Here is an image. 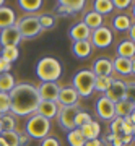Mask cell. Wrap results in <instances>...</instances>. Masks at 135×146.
<instances>
[{"label":"cell","instance_id":"1","mask_svg":"<svg viewBox=\"0 0 135 146\" xmlns=\"http://www.w3.org/2000/svg\"><path fill=\"white\" fill-rule=\"evenodd\" d=\"M8 96H10V112L20 117L33 115L41 102L36 86L28 83L15 84V88L8 93Z\"/></svg>","mask_w":135,"mask_h":146},{"label":"cell","instance_id":"2","mask_svg":"<svg viewBox=\"0 0 135 146\" xmlns=\"http://www.w3.org/2000/svg\"><path fill=\"white\" fill-rule=\"evenodd\" d=\"M36 75L42 83H57L62 75V65L57 58L44 57L36 65Z\"/></svg>","mask_w":135,"mask_h":146},{"label":"cell","instance_id":"3","mask_svg":"<svg viewBox=\"0 0 135 146\" xmlns=\"http://www.w3.org/2000/svg\"><path fill=\"white\" fill-rule=\"evenodd\" d=\"M49 131H51V120L44 119L41 115L33 114L29 120L26 122V133L31 138L42 140V138L49 136Z\"/></svg>","mask_w":135,"mask_h":146},{"label":"cell","instance_id":"4","mask_svg":"<svg viewBox=\"0 0 135 146\" xmlns=\"http://www.w3.org/2000/svg\"><path fill=\"white\" fill-rule=\"evenodd\" d=\"M94 80H96V76L91 73V70H82L75 75L72 88L78 93V96L88 98L94 91Z\"/></svg>","mask_w":135,"mask_h":146},{"label":"cell","instance_id":"5","mask_svg":"<svg viewBox=\"0 0 135 146\" xmlns=\"http://www.w3.org/2000/svg\"><path fill=\"white\" fill-rule=\"evenodd\" d=\"M15 26L18 28L20 31L21 39H31V37H36L39 33L42 31L41 26H39V21H37V16H26L23 20L16 21Z\"/></svg>","mask_w":135,"mask_h":146},{"label":"cell","instance_id":"6","mask_svg":"<svg viewBox=\"0 0 135 146\" xmlns=\"http://www.w3.org/2000/svg\"><path fill=\"white\" fill-rule=\"evenodd\" d=\"M129 89H132V84H127L125 81H119V80H114L111 86L108 88V91L104 93V98L116 104L122 99H129Z\"/></svg>","mask_w":135,"mask_h":146},{"label":"cell","instance_id":"7","mask_svg":"<svg viewBox=\"0 0 135 146\" xmlns=\"http://www.w3.org/2000/svg\"><path fill=\"white\" fill-rule=\"evenodd\" d=\"M78 112H80V106L78 104L60 107L57 117H59V122H60L62 128H65V130H68V131L75 128V117H77Z\"/></svg>","mask_w":135,"mask_h":146},{"label":"cell","instance_id":"8","mask_svg":"<svg viewBox=\"0 0 135 146\" xmlns=\"http://www.w3.org/2000/svg\"><path fill=\"white\" fill-rule=\"evenodd\" d=\"M90 42H91V46H94V47L104 49V47L111 46V42H112V33H111L109 28L101 26V28H98V29L91 31Z\"/></svg>","mask_w":135,"mask_h":146},{"label":"cell","instance_id":"9","mask_svg":"<svg viewBox=\"0 0 135 146\" xmlns=\"http://www.w3.org/2000/svg\"><path fill=\"white\" fill-rule=\"evenodd\" d=\"M20 42H21V36H20V31H18V28L15 25L0 31V46L2 47H7V46L18 47Z\"/></svg>","mask_w":135,"mask_h":146},{"label":"cell","instance_id":"10","mask_svg":"<svg viewBox=\"0 0 135 146\" xmlns=\"http://www.w3.org/2000/svg\"><path fill=\"white\" fill-rule=\"evenodd\" d=\"M36 89H37V94H39V99L41 101L57 102V96H59V91H60V86L57 83H41Z\"/></svg>","mask_w":135,"mask_h":146},{"label":"cell","instance_id":"11","mask_svg":"<svg viewBox=\"0 0 135 146\" xmlns=\"http://www.w3.org/2000/svg\"><path fill=\"white\" fill-rule=\"evenodd\" d=\"M96 114H98L99 119H103V120H112L116 117L114 104H112L108 98L101 96V98L96 101Z\"/></svg>","mask_w":135,"mask_h":146},{"label":"cell","instance_id":"12","mask_svg":"<svg viewBox=\"0 0 135 146\" xmlns=\"http://www.w3.org/2000/svg\"><path fill=\"white\" fill-rule=\"evenodd\" d=\"M78 93L72 86H65V88H60L57 96V104L60 107H67V106H75L78 104Z\"/></svg>","mask_w":135,"mask_h":146},{"label":"cell","instance_id":"13","mask_svg":"<svg viewBox=\"0 0 135 146\" xmlns=\"http://www.w3.org/2000/svg\"><path fill=\"white\" fill-rule=\"evenodd\" d=\"M59 110H60V106H59L57 102H52V101H41L34 114L41 115V117H44V119H47V120H51V119H55V117H57Z\"/></svg>","mask_w":135,"mask_h":146},{"label":"cell","instance_id":"14","mask_svg":"<svg viewBox=\"0 0 135 146\" xmlns=\"http://www.w3.org/2000/svg\"><path fill=\"white\" fill-rule=\"evenodd\" d=\"M112 70L119 73L122 76L132 75L134 73V58H124V57H116L112 60Z\"/></svg>","mask_w":135,"mask_h":146},{"label":"cell","instance_id":"15","mask_svg":"<svg viewBox=\"0 0 135 146\" xmlns=\"http://www.w3.org/2000/svg\"><path fill=\"white\" fill-rule=\"evenodd\" d=\"M112 62L108 60V58H98L96 62L93 63V73L94 76H111L112 75Z\"/></svg>","mask_w":135,"mask_h":146},{"label":"cell","instance_id":"16","mask_svg":"<svg viewBox=\"0 0 135 146\" xmlns=\"http://www.w3.org/2000/svg\"><path fill=\"white\" fill-rule=\"evenodd\" d=\"M68 36L70 39L75 42H80V41H90V36H91V31H90L88 28L83 25V21L82 23H77L75 26H72V29L68 31Z\"/></svg>","mask_w":135,"mask_h":146},{"label":"cell","instance_id":"17","mask_svg":"<svg viewBox=\"0 0 135 146\" xmlns=\"http://www.w3.org/2000/svg\"><path fill=\"white\" fill-rule=\"evenodd\" d=\"M85 0H60L59 2V11L60 13H65V15H72V13H77L85 7Z\"/></svg>","mask_w":135,"mask_h":146},{"label":"cell","instance_id":"18","mask_svg":"<svg viewBox=\"0 0 135 146\" xmlns=\"http://www.w3.org/2000/svg\"><path fill=\"white\" fill-rule=\"evenodd\" d=\"M114 114H116V117H120V119H125L127 115L134 114V101L129 98V99H122L119 102H116Z\"/></svg>","mask_w":135,"mask_h":146},{"label":"cell","instance_id":"19","mask_svg":"<svg viewBox=\"0 0 135 146\" xmlns=\"http://www.w3.org/2000/svg\"><path fill=\"white\" fill-rule=\"evenodd\" d=\"M16 23V16L15 11L11 10L10 7H0V29L10 28Z\"/></svg>","mask_w":135,"mask_h":146},{"label":"cell","instance_id":"20","mask_svg":"<svg viewBox=\"0 0 135 146\" xmlns=\"http://www.w3.org/2000/svg\"><path fill=\"white\" fill-rule=\"evenodd\" d=\"M0 138L3 140L7 146H21L26 141L25 136H21L16 130H8V131H2Z\"/></svg>","mask_w":135,"mask_h":146},{"label":"cell","instance_id":"21","mask_svg":"<svg viewBox=\"0 0 135 146\" xmlns=\"http://www.w3.org/2000/svg\"><path fill=\"white\" fill-rule=\"evenodd\" d=\"M80 131L85 136V140H96V138H99L101 127L96 120H91L90 123H85L83 127H80Z\"/></svg>","mask_w":135,"mask_h":146},{"label":"cell","instance_id":"22","mask_svg":"<svg viewBox=\"0 0 135 146\" xmlns=\"http://www.w3.org/2000/svg\"><path fill=\"white\" fill-rule=\"evenodd\" d=\"M72 50H73V54H75L78 58H86V57H90V54H91V50H93V46H91V42L90 41L73 42Z\"/></svg>","mask_w":135,"mask_h":146},{"label":"cell","instance_id":"23","mask_svg":"<svg viewBox=\"0 0 135 146\" xmlns=\"http://www.w3.org/2000/svg\"><path fill=\"white\" fill-rule=\"evenodd\" d=\"M83 25L88 28L90 31H94V29H98V28L103 26V16L98 15L96 11H90V13L85 15Z\"/></svg>","mask_w":135,"mask_h":146},{"label":"cell","instance_id":"24","mask_svg":"<svg viewBox=\"0 0 135 146\" xmlns=\"http://www.w3.org/2000/svg\"><path fill=\"white\" fill-rule=\"evenodd\" d=\"M117 57H124V58H134L135 54V44L132 41H122L117 46Z\"/></svg>","mask_w":135,"mask_h":146},{"label":"cell","instance_id":"25","mask_svg":"<svg viewBox=\"0 0 135 146\" xmlns=\"http://www.w3.org/2000/svg\"><path fill=\"white\" fill-rule=\"evenodd\" d=\"M15 84V78L11 73H0V93H10Z\"/></svg>","mask_w":135,"mask_h":146},{"label":"cell","instance_id":"26","mask_svg":"<svg viewBox=\"0 0 135 146\" xmlns=\"http://www.w3.org/2000/svg\"><path fill=\"white\" fill-rule=\"evenodd\" d=\"M18 57H20V52H18V47L15 46L2 47V50H0V58H3L8 63H13Z\"/></svg>","mask_w":135,"mask_h":146},{"label":"cell","instance_id":"27","mask_svg":"<svg viewBox=\"0 0 135 146\" xmlns=\"http://www.w3.org/2000/svg\"><path fill=\"white\" fill-rule=\"evenodd\" d=\"M112 25H114V29H117V31H127V29L134 25V21H132V18L127 16V15H119V16L114 18Z\"/></svg>","mask_w":135,"mask_h":146},{"label":"cell","instance_id":"28","mask_svg":"<svg viewBox=\"0 0 135 146\" xmlns=\"http://www.w3.org/2000/svg\"><path fill=\"white\" fill-rule=\"evenodd\" d=\"M67 141L70 143V146H83L85 145V136L82 135L80 128H73L67 133Z\"/></svg>","mask_w":135,"mask_h":146},{"label":"cell","instance_id":"29","mask_svg":"<svg viewBox=\"0 0 135 146\" xmlns=\"http://www.w3.org/2000/svg\"><path fill=\"white\" fill-rule=\"evenodd\" d=\"M114 10V7H112V2L111 0H96L94 2V10L98 15H108V13H111V11Z\"/></svg>","mask_w":135,"mask_h":146},{"label":"cell","instance_id":"30","mask_svg":"<svg viewBox=\"0 0 135 146\" xmlns=\"http://www.w3.org/2000/svg\"><path fill=\"white\" fill-rule=\"evenodd\" d=\"M132 140H134V136H130V135H112L111 133L108 136V141H111L112 146H127L132 143Z\"/></svg>","mask_w":135,"mask_h":146},{"label":"cell","instance_id":"31","mask_svg":"<svg viewBox=\"0 0 135 146\" xmlns=\"http://www.w3.org/2000/svg\"><path fill=\"white\" fill-rule=\"evenodd\" d=\"M112 81H114L112 76H96V80H94V89L104 94L108 91V88L111 86Z\"/></svg>","mask_w":135,"mask_h":146},{"label":"cell","instance_id":"32","mask_svg":"<svg viewBox=\"0 0 135 146\" xmlns=\"http://www.w3.org/2000/svg\"><path fill=\"white\" fill-rule=\"evenodd\" d=\"M18 3H20V7L25 11H37L44 2L42 0H20Z\"/></svg>","mask_w":135,"mask_h":146},{"label":"cell","instance_id":"33","mask_svg":"<svg viewBox=\"0 0 135 146\" xmlns=\"http://www.w3.org/2000/svg\"><path fill=\"white\" fill-rule=\"evenodd\" d=\"M37 21H39V26H41L42 31L44 29H49V28H52L55 25V18L51 13H42V15H39L37 16Z\"/></svg>","mask_w":135,"mask_h":146},{"label":"cell","instance_id":"34","mask_svg":"<svg viewBox=\"0 0 135 146\" xmlns=\"http://www.w3.org/2000/svg\"><path fill=\"white\" fill-rule=\"evenodd\" d=\"M91 115L88 114V112H83V110H80L77 114V117H75V128H80V127H83L85 123H90L91 122Z\"/></svg>","mask_w":135,"mask_h":146},{"label":"cell","instance_id":"35","mask_svg":"<svg viewBox=\"0 0 135 146\" xmlns=\"http://www.w3.org/2000/svg\"><path fill=\"white\" fill-rule=\"evenodd\" d=\"M0 119H2V128H3V131L15 130V119H13V115L3 114V115H0Z\"/></svg>","mask_w":135,"mask_h":146},{"label":"cell","instance_id":"36","mask_svg":"<svg viewBox=\"0 0 135 146\" xmlns=\"http://www.w3.org/2000/svg\"><path fill=\"white\" fill-rule=\"evenodd\" d=\"M10 112V96L8 93H0V115Z\"/></svg>","mask_w":135,"mask_h":146},{"label":"cell","instance_id":"37","mask_svg":"<svg viewBox=\"0 0 135 146\" xmlns=\"http://www.w3.org/2000/svg\"><path fill=\"white\" fill-rule=\"evenodd\" d=\"M122 130H124V119L114 117L112 122H111V131H112V135H122Z\"/></svg>","mask_w":135,"mask_h":146},{"label":"cell","instance_id":"38","mask_svg":"<svg viewBox=\"0 0 135 146\" xmlns=\"http://www.w3.org/2000/svg\"><path fill=\"white\" fill-rule=\"evenodd\" d=\"M132 5H134L132 0H112V7L119 8V10H125V8H129Z\"/></svg>","mask_w":135,"mask_h":146},{"label":"cell","instance_id":"39","mask_svg":"<svg viewBox=\"0 0 135 146\" xmlns=\"http://www.w3.org/2000/svg\"><path fill=\"white\" fill-rule=\"evenodd\" d=\"M41 146H60V141L54 136H46V138H42Z\"/></svg>","mask_w":135,"mask_h":146},{"label":"cell","instance_id":"40","mask_svg":"<svg viewBox=\"0 0 135 146\" xmlns=\"http://www.w3.org/2000/svg\"><path fill=\"white\" fill-rule=\"evenodd\" d=\"M10 68H11V63L0 58V73H10Z\"/></svg>","mask_w":135,"mask_h":146},{"label":"cell","instance_id":"41","mask_svg":"<svg viewBox=\"0 0 135 146\" xmlns=\"http://www.w3.org/2000/svg\"><path fill=\"white\" fill-rule=\"evenodd\" d=\"M83 146H106V145H104L99 138H96V140H86Z\"/></svg>","mask_w":135,"mask_h":146},{"label":"cell","instance_id":"42","mask_svg":"<svg viewBox=\"0 0 135 146\" xmlns=\"http://www.w3.org/2000/svg\"><path fill=\"white\" fill-rule=\"evenodd\" d=\"M127 31H129V37H130L129 41H132V42H134V39H135V26L132 25V26H130L129 29H127Z\"/></svg>","mask_w":135,"mask_h":146},{"label":"cell","instance_id":"43","mask_svg":"<svg viewBox=\"0 0 135 146\" xmlns=\"http://www.w3.org/2000/svg\"><path fill=\"white\" fill-rule=\"evenodd\" d=\"M0 146H7L5 143H3V140H2V138H0Z\"/></svg>","mask_w":135,"mask_h":146},{"label":"cell","instance_id":"44","mask_svg":"<svg viewBox=\"0 0 135 146\" xmlns=\"http://www.w3.org/2000/svg\"><path fill=\"white\" fill-rule=\"evenodd\" d=\"M3 3H5V2H3V0H0V7H3Z\"/></svg>","mask_w":135,"mask_h":146}]
</instances>
